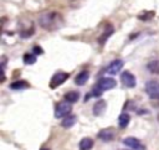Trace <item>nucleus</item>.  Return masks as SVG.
I'll return each mask as SVG.
<instances>
[{"label":"nucleus","instance_id":"19","mask_svg":"<svg viewBox=\"0 0 159 150\" xmlns=\"http://www.w3.org/2000/svg\"><path fill=\"white\" fill-rule=\"evenodd\" d=\"M154 15H155V12L153 10H150V11H143L142 14L138 15V19H140L143 21H149V20H152L154 17Z\"/></svg>","mask_w":159,"mask_h":150},{"label":"nucleus","instance_id":"11","mask_svg":"<svg viewBox=\"0 0 159 150\" xmlns=\"http://www.w3.org/2000/svg\"><path fill=\"white\" fill-rule=\"evenodd\" d=\"M88 78H89V72H88V71H82V72H80V73L76 76L75 83H76L77 86H83V84L87 83Z\"/></svg>","mask_w":159,"mask_h":150},{"label":"nucleus","instance_id":"8","mask_svg":"<svg viewBox=\"0 0 159 150\" xmlns=\"http://www.w3.org/2000/svg\"><path fill=\"white\" fill-rule=\"evenodd\" d=\"M116 136V131L113 128H104L98 131V138L103 141H111Z\"/></svg>","mask_w":159,"mask_h":150},{"label":"nucleus","instance_id":"14","mask_svg":"<svg viewBox=\"0 0 159 150\" xmlns=\"http://www.w3.org/2000/svg\"><path fill=\"white\" fill-rule=\"evenodd\" d=\"M65 100H67V102H70V103H76L78 99H80V93L78 92H76V90H70V92H67L66 94H65Z\"/></svg>","mask_w":159,"mask_h":150},{"label":"nucleus","instance_id":"21","mask_svg":"<svg viewBox=\"0 0 159 150\" xmlns=\"http://www.w3.org/2000/svg\"><path fill=\"white\" fill-rule=\"evenodd\" d=\"M32 53L36 56V55H42L43 53V50L40 47V46H34V48H32Z\"/></svg>","mask_w":159,"mask_h":150},{"label":"nucleus","instance_id":"3","mask_svg":"<svg viewBox=\"0 0 159 150\" xmlns=\"http://www.w3.org/2000/svg\"><path fill=\"white\" fill-rule=\"evenodd\" d=\"M68 77H70V73H66V72H56L52 76L51 81H50V87L52 89L57 88L58 86H61L62 83H65L68 79Z\"/></svg>","mask_w":159,"mask_h":150},{"label":"nucleus","instance_id":"2","mask_svg":"<svg viewBox=\"0 0 159 150\" xmlns=\"http://www.w3.org/2000/svg\"><path fill=\"white\" fill-rule=\"evenodd\" d=\"M71 110H72L71 103L67 100H61L57 103V105L55 108V117L56 118H66L70 115Z\"/></svg>","mask_w":159,"mask_h":150},{"label":"nucleus","instance_id":"17","mask_svg":"<svg viewBox=\"0 0 159 150\" xmlns=\"http://www.w3.org/2000/svg\"><path fill=\"white\" fill-rule=\"evenodd\" d=\"M30 87V83H27L26 81H22V79H20V81H15V82H12L11 84H10V88L11 89H25V88H29Z\"/></svg>","mask_w":159,"mask_h":150},{"label":"nucleus","instance_id":"6","mask_svg":"<svg viewBox=\"0 0 159 150\" xmlns=\"http://www.w3.org/2000/svg\"><path fill=\"white\" fill-rule=\"evenodd\" d=\"M116 86H117L116 79L109 78V77H103V78H101V79L98 81V83H97V87H98L99 89H102V90L112 89V88H114Z\"/></svg>","mask_w":159,"mask_h":150},{"label":"nucleus","instance_id":"15","mask_svg":"<svg viewBox=\"0 0 159 150\" xmlns=\"http://www.w3.org/2000/svg\"><path fill=\"white\" fill-rule=\"evenodd\" d=\"M129 120H130L129 114H127V113H122V114L118 117V125H119V128H122V129L127 128V125L129 124Z\"/></svg>","mask_w":159,"mask_h":150},{"label":"nucleus","instance_id":"12","mask_svg":"<svg viewBox=\"0 0 159 150\" xmlns=\"http://www.w3.org/2000/svg\"><path fill=\"white\" fill-rule=\"evenodd\" d=\"M112 33H113V26H112L111 24H107V25H106V27H104V30H103L102 36L98 38V43L103 45V43L106 42V40H107Z\"/></svg>","mask_w":159,"mask_h":150},{"label":"nucleus","instance_id":"20","mask_svg":"<svg viewBox=\"0 0 159 150\" xmlns=\"http://www.w3.org/2000/svg\"><path fill=\"white\" fill-rule=\"evenodd\" d=\"M22 60H24L25 64H34L36 62V56L34 53H25Z\"/></svg>","mask_w":159,"mask_h":150},{"label":"nucleus","instance_id":"22","mask_svg":"<svg viewBox=\"0 0 159 150\" xmlns=\"http://www.w3.org/2000/svg\"><path fill=\"white\" fill-rule=\"evenodd\" d=\"M102 92H103V90H102V89H99V88L96 86V87L92 89V94H91V95H94V97H99V95L102 94Z\"/></svg>","mask_w":159,"mask_h":150},{"label":"nucleus","instance_id":"24","mask_svg":"<svg viewBox=\"0 0 159 150\" xmlns=\"http://www.w3.org/2000/svg\"><path fill=\"white\" fill-rule=\"evenodd\" d=\"M41 150H50V149H46V148H43V149H41Z\"/></svg>","mask_w":159,"mask_h":150},{"label":"nucleus","instance_id":"25","mask_svg":"<svg viewBox=\"0 0 159 150\" xmlns=\"http://www.w3.org/2000/svg\"><path fill=\"white\" fill-rule=\"evenodd\" d=\"M158 121H159V115H158Z\"/></svg>","mask_w":159,"mask_h":150},{"label":"nucleus","instance_id":"16","mask_svg":"<svg viewBox=\"0 0 159 150\" xmlns=\"http://www.w3.org/2000/svg\"><path fill=\"white\" fill-rule=\"evenodd\" d=\"M93 146V139L91 138H83L80 141V150H91Z\"/></svg>","mask_w":159,"mask_h":150},{"label":"nucleus","instance_id":"23","mask_svg":"<svg viewBox=\"0 0 159 150\" xmlns=\"http://www.w3.org/2000/svg\"><path fill=\"white\" fill-rule=\"evenodd\" d=\"M32 35H34V29L27 30V31H22V32H21V36H22V37H29V36H32Z\"/></svg>","mask_w":159,"mask_h":150},{"label":"nucleus","instance_id":"13","mask_svg":"<svg viewBox=\"0 0 159 150\" xmlns=\"http://www.w3.org/2000/svg\"><path fill=\"white\" fill-rule=\"evenodd\" d=\"M76 121H77V118H76V115H73V114H70L68 117H66V118H63L62 119V121H61V125L63 126V128H71V126H73L75 124H76Z\"/></svg>","mask_w":159,"mask_h":150},{"label":"nucleus","instance_id":"4","mask_svg":"<svg viewBox=\"0 0 159 150\" xmlns=\"http://www.w3.org/2000/svg\"><path fill=\"white\" fill-rule=\"evenodd\" d=\"M145 92L152 99L159 100V82L149 81L145 83Z\"/></svg>","mask_w":159,"mask_h":150},{"label":"nucleus","instance_id":"9","mask_svg":"<svg viewBox=\"0 0 159 150\" xmlns=\"http://www.w3.org/2000/svg\"><path fill=\"white\" fill-rule=\"evenodd\" d=\"M123 61L122 60H114L112 63H109V66H108V68H107V72L109 73V74H117V73H119V71L122 69V67H123Z\"/></svg>","mask_w":159,"mask_h":150},{"label":"nucleus","instance_id":"18","mask_svg":"<svg viewBox=\"0 0 159 150\" xmlns=\"http://www.w3.org/2000/svg\"><path fill=\"white\" fill-rule=\"evenodd\" d=\"M147 68L154 73V74H159V61L158 60H154V61H150L148 64H147Z\"/></svg>","mask_w":159,"mask_h":150},{"label":"nucleus","instance_id":"7","mask_svg":"<svg viewBox=\"0 0 159 150\" xmlns=\"http://www.w3.org/2000/svg\"><path fill=\"white\" fill-rule=\"evenodd\" d=\"M123 144L127 145V146H129L130 149H134V150H144V149H145L144 145L139 141V139H137V138H134V136H128V138H125V139L123 140Z\"/></svg>","mask_w":159,"mask_h":150},{"label":"nucleus","instance_id":"1","mask_svg":"<svg viewBox=\"0 0 159 150\" xmlns=\"http://www.w3.org/2000/svg\"><path fill=\"white\" fill-rule=\"evenodd\" d=\"M39 24L42 29L47 31H55L62 26L63 19H62V15L57 11H47L40 15Z\"/></svg>","mask_w":159,"mask_h":150},{"label":"nucleus","instance_id":"10","mask_svg":"<svg viewBox=\"0 0 159 150\" xmlns=\"http://www.w3.org/2000/svg\"><path fill=\"white\" fill-rule=\"evenodd\" d=\"M106 108H107L106 100H104V99H99V100H97V102L94 103V105H93V114L97 115V117H98V115H102V114L104 113Z\"/></svg>","mask_w":159,"mask_h":150},{"label":"nucleus","instance_id":"5","mask_svg":"<svg viewBox=\"0 0 159 150\" xmlns=\"http://www.w3.org/2000/svg\"><path fill=\"white\" fill-rule=\"evenodd\" d=\"M120 81H122V83H123L125 87H128V88H133V87H135V84H137V81H135L134 74L130 73L129 71L122 72V74H120Z\"/></svg>","mask_w":159,"mask_h":150}]
</instances>
